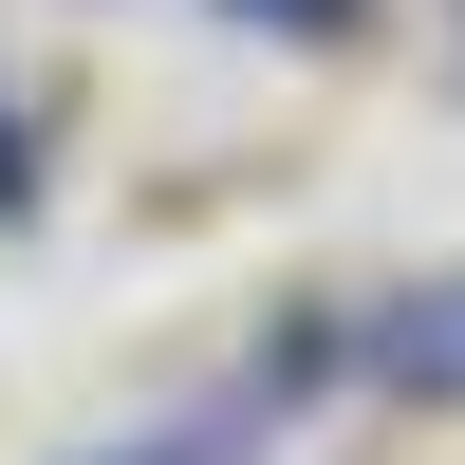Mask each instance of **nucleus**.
<instances>
[{
  "label": "nucleus",
  "mask_w": 465,
  "mask_h": 465,
  "mask_svg": "<svg viewBox=\"0 0 465 465\" xmlns=\"http://www.w3.org/2000/svg\"><path fill=\"white\" fill-rule=\"evenodd\" d=\"M354 372L391 410H465V261H429V280L372 298V317H354Z\"/></svg>",
  "instance_id": "1"
},
{
  "label": "nucleus",
  "mask_w": 465,
  "mask_h": 465,
  "mask_svg": "<svg viewBox=\"0 0 465 465\" xmlns=\"http://www.w3.org/2000/svg\"><path fill=\"white\" fill-rule=\"evenodd\" d=\"M205 19H223V37H298V56H317V37H354L372 0H205Z\"/></svg>",
  "instance_id": "2"
},
{
  "label": "nucleus",
  "mask_w": 465,
  "mask_h": 465,
  "mask_svg": "<svg viewBox=\"0 0 465 465\" xmlns=\"http://www.w3.org/2000/svg\"><path fill=\"white\" fill-rule=\"evenodd\" d=\"M242 447V410H205V429H149V447H94V465H223Z\"/></svg>",
  "instance_id": "3"
},
{
  "label": "nucleus",
  "mask_w": 465,
  "mask_h": 465,
  "mask_svg": "<svg viewBox=\"0 0 465 465\" xmlns=\"http://www.w3.org/2000/svg\"><path fill=\"white\" fill-rule=\"evenodd\" d=\"M0 205H19V94H0Z\"/></svg>",
  "instance_id": "4"
}]
</instances>
